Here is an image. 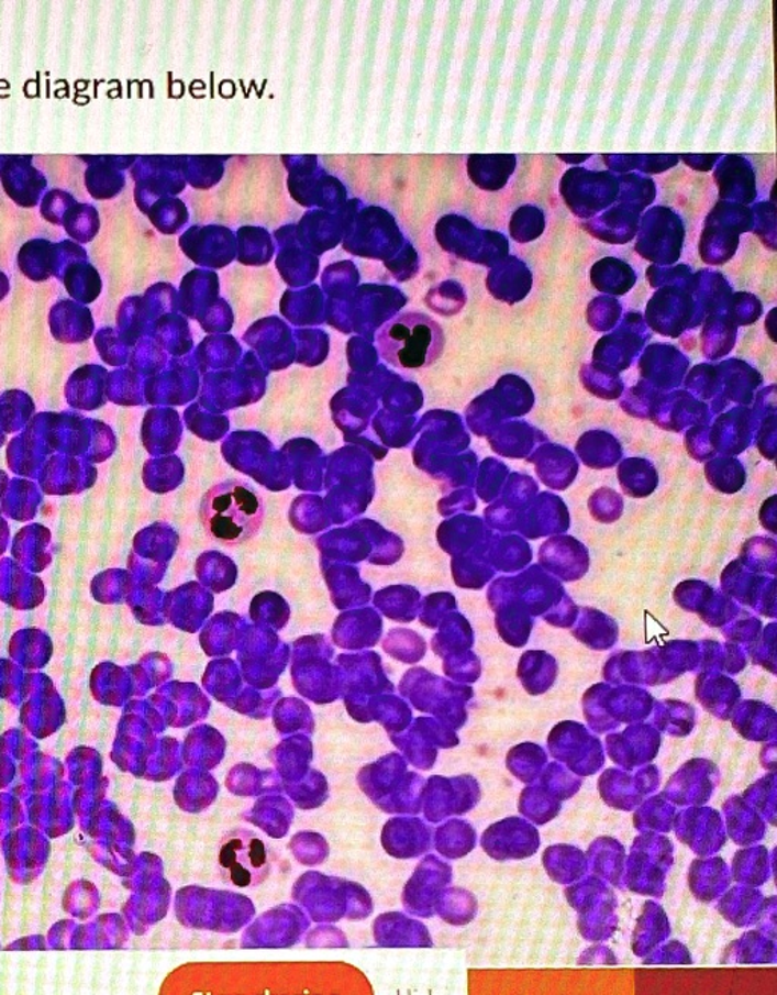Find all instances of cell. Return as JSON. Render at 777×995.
<instances>
[{
  "label": "cell",
  "mask_w": 777,
  "mask_h": 995,
  "mask_svg": "<svg viewBox=\"0 0 777 995\" xmlns=\"http://www.w3.org/2000/svg\"><path fill=\"white\" fill-rule=\"evenodd\" d=\"M199 520L211 540L222 546H241L260 532L265 500L249 482H221L202 497Z\"/></svg>",
  "instance_id": "1"
},
{
  "label": "cell",
  "mask_w": 777,
  "mask_h": 995,
  "mask_svg": "<svg viewBox=\"0 0 777 995\" xmlns=\"http://www.w3.org/2000/svg\"><path fill=\"white\" fill-rule=\"evenodd\" d=\"M378 354L401 369H421L437 361L444 350L441 325L424 313L408 312L393 317L377 332Z\"/></svg>",
  "instance_id": "2"
},
{
  "label": "cell",
  "mask_w": 777,
  "mask_h": 995,
  "mask_svg": "<svg viewBox=\"0 0 777 995\" xmlns=\"http://www.w3.org/2000/svg\"><path fill=\"white\" fill-rule=\"evenodd\" d=\"M275 853L260 834L246 829L231 830L218 845V871L226 886L253 889L273 873Z\"/></svg>",
  "instance_id": "3"
}]
</instances>
